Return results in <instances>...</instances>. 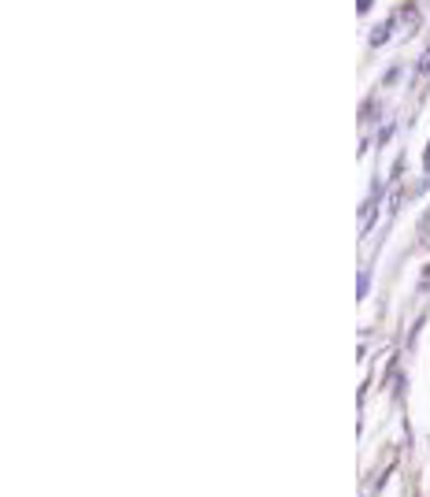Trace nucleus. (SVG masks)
<instances>
[{
    "instance_id": "1",
    "label": "nucleus",
    "mask_w": 430,
    "mask_h": 497,
    "mask_svg": "<svg viewBox=\"0 0 430 497\" xmlns=\"http://www.w3.org/2000/svg\"><path fill=\"white\" fill-rule=\"evenodd\" d=\"M393 30H397V23H393V15H390V19H382V23L371 30V49H382V45H386V38H390Z\"/></svg>"
},
{
    "instance_id": "2",
    "label": "nucleus",
    "mask_w": 430,
    "mask_h": 497,
    "mask_svg": "<svg viewBox=\"0 0 430 497\" xmlns=\"http://www.w3.org/2000/svg\"><path fill=\"white\" fill-rule=\"evenodd\" d=\"M393 23H397V19H393ZM416 26H419V8L408 4V8H405V26H397V34H401V38H411V34H416Z\"/></svg>"
},
{
    "instance_id": "3",
    "label": "nucleus",
    "mask_w": 430,
    "mask_h": 497,
    "mask_svg": "<svg viewBox=\"0 0 430 497\" xmlns=\"http://www.w3.org/2000/svg\"><path fill=\"white\" fill-rule=\"evenodd\" d=\"M397 78H401V67H390L386 78H382V86H397Z\"/></svg>"
},
{
    "instance_id": "4",
    "label": "nucleus",
    "mask_w": 430,
    "mask_h": 497,
    "mask_svg": "<svg viewBox=\"0 0 430 497\" xmlns=\"http://www.w3.org/2000/svg\"><path fill=\"white\" fill-rule=\"evenodd\" d=\"M419 75H430V49L419 56Z\"/></svg>"
},
{
    "instance_id": "5",
    "label": "nucleus",
    "mask_w": 430,
    "mask_h": 497,
    "mask_svg": "<svg viewBox=\"0 0 430 497\" xmlns=\"http://www.w3.org/2000/svg\"><path fill=\"white\" fill-rule=\"evenodd\" d=\"M423 174L430 178V141H427V149H423Z\"/></svg>"
},
{
    "instance_id": "6",
    "label": "nucleus",
    "mask_w": 430,
    "mask_h": 497,
    "mask_svg": "<svg viewBox=\"0 0 430 497\" xmlns=\"http://www.w3.org/2000/svg\"><path fill=\"white\" fill-rule=\"evenodd\" d=\"M374 4V0H356V8H360V15H368V8Z\"/></svg>"
},
{
    "instance_id": "7",
    "label": "nucleus",
    "mask_w": 430,
    "mask_h": 497,
    "mask_svg": "<svg viewBox=\"0 0 430 497\" xmlns=\"http://www.w3.org/2000/svg\"><path fill=\"white\" fill-rule=\"evenodd\" d=\"M427 286H430V268L423 271V290H427Z\"/></svg>"
}]
</instances>
